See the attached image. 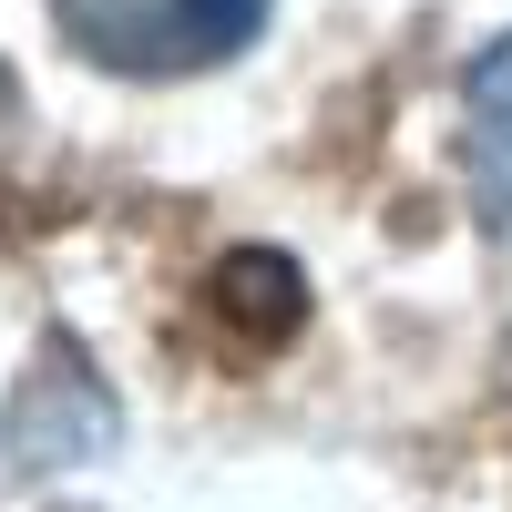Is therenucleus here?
Returning a JSON list of instances; mask_svg holds the SVG:
<instances>
[{
    "instance_id": "nucleus-1",
    "label": "nucleus",
    "mask_w": 512,
    "mask_h": 512,
    "mask_svg": "<svg viewBox=\"0 0 512 512\" xmlns=\"http://www.w3.org/2000/svg\"><path fill=\"white\" fill-rule=\"evenodd\" d=\"M52 31L72 41L93 72H216L267 31V0H52Z\"/></svg>"
},
{
    "instance_id": "nucleus-2",
    "label": "nucleus",
    "mask_w": 512,
    "mask_h": 512,
    "mask_svg": "<svg viewBox=\"0 0 512 512\" xmlns=\"http://www.w3.org/2000/svg\"><path fill=\"white\" fill-rule=\"evenodd\" d=\"M461 175L482 195V226L512 236V31L482 41L461 72Z\"/></svg>"
},
{
    "instance_id": "nucleus-3",
    "label": "nucleus",
    "mask_w": 512,
    "mask_h": 512,
    "mask_svg": "<svg viewBox=\"0 0 512 512\" xmlns=\"http://www.w3.org/2000/svg\"><path fill=\"white\" fill-rule=\"evenodd\" d=\"M216 308H236V318H246L256 338H277V328H297L308 287H297V267H287V256L246 246V256H226V267H216Z\"/></svg>"
}]
</instances>
